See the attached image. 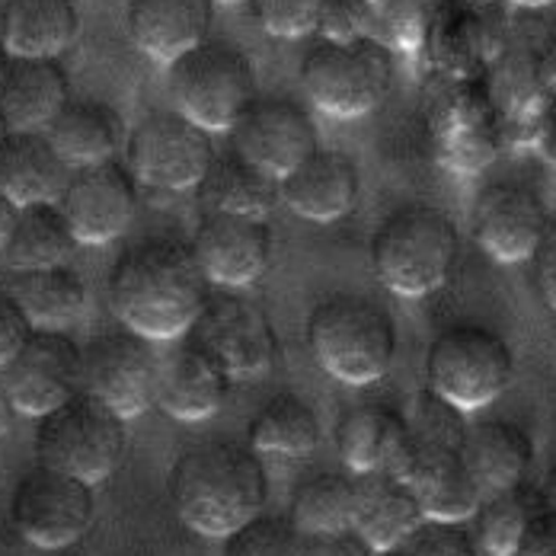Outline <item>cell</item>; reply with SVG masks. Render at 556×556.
I'll return each instance as SVG.
<instances>
[{
	"mask_svg": "<svg viewBox=\"0 0 556 556\" xmlns=\"http://www.w3.org/2000/svg\"><path fill=\"white\" fill-rule=\"evenodd\" d=\"M212 294L192 243L179 237H144L131 243L110 269L106 298L115 320L154 342L186 336Z\"/></svg>",
	"mask_w": 556,
	"mask_h": 556,
	"instance_id": "1",
	"label": "cell"
},
{
	"mask_svg": "<svg viewBox=\"0 0 556 556\" xmlns=\"http://www.w3.org/2000/svg\"><path fill=\"white\" fill-rule=\"evenodd\" d=\"M167 493L173 511L189 531L224 541L263 515L269 502V473L250 442H202L173 460Z\"/></svg>",
	"mask_w": 556,
	"mask_h": 556,
	"instance_id": "2",
	"label": "cell"
},
{
	"mask_svg": "<svg viewBox=\"0 0 556 556\" xmlns=\"http://www.w3.org/2000/svg\"><path fill=\"white\" fill-rule=\"evenodd\" d=\"M464 416L432 388L419 390L406 413V439L390 470L416 486L429 521L464 525L486 496L464 457L470 429Z\"/></svg>",
	"mask_w": 556,
	"mask_h": 556,
	"instance_id": "3",
	"label": "cell"
},
{
	"mask_svg": "<svg viewBox=\"0 0 556 556\" xmlns=\"http://www.w3.org/2000/svg\"><path fill=\"white\" fill-rule=\"evenodd\" d=\"M307 349L333 381L368 388L393 365L396 320L375 298L339 291L314 304L307 317Z\"/></svg>",
	"mask_w": 556,
	"mask_h": 556,
	"instance_id": "4",
	"label": "cell"
},
{
	"mask_svg": "<svg viewBox=\"0 0 556 556\" xmlns=\"http://www.w3.org/2000/svg\"><path fill=\"white\" fill-rule=\"evenodd\" d=\"M460 256V230L445 208L406 202L378 224L371 237V269L403 298H422L445 285Z\"/></svg>",
	"mask_w": 556,
	"mask_h": 556,
	"instance_id": "5",
	"label": "cell"
},
{
	"mask_svg": "<svg viewBox=\"0 0 556 556\" xmlns=\"http://www.w3.org/2000/svg\"><path fill=\"white\" fill-rule=\"evenodd\" d=\"M422 125L432 157L457 176L486 169L505 151L483 77L429 74L422 87Z\"/></svg>",
	"mask_w": 556,
	"mask_h": 556,
	"instance_id": "6",
	"label": "cell"
},
{
	"mask_svg": "<svg viewBox=\"0 0 556 556\" xmlns=\"http://www.w3.org/2000/svg\"><path fill=\"white\" fill-rule=\"evenodd\" d=\"M167 90L179 110L205 131H230L260 97L250 55L227 39H205L167 64Z\"/></svg>",
	"mask_w": 556,
	"mask_h": 556,
	"instance_id": "7",
	"label": "cell"
},
{
	"mask_svg": "<svg viewBox=\"0 0 556 556\" xmlns=\"http://www.w3.org/2000/svg\"><path fill=\"white\" fill-rule=\"evenodd\" d=\"M128 419L90 390H77L39 419L36 457L55 470L74 473L87 483H103L118 470L128 451Z\"/></svg>",
	"mask_w": 556,
	"mask_h": 556,
	"instance_id": "8",
	"label": "cell"
},
{
	"mask_svg": "<svg viewBox=\"0 0 556 556\" xmlns=\"http://www.w3.org/2000/svg\"><path fill=\"white\" fill-rule=\"evenodd\" d=\"M515 375L508 339L477 320H457L439 330L426 352V381L464 413H477L505 393Z\"/></svg>",
	"mask_w": 556,
	"mask_h": 556,
	"instance_id": "9",
	"label": "cell"
},
{
	"mask_svg": "<svg viewBox=\"0 0 556 556\" xmlns=\"http://www.w3.org/2000/svg\"><path fill=\"white\" fill-rule=\"evenodd\" d=\"M301 84L317 110L336 118H358L388 100L393 52L375 36L349 42L320 39L301 61Z\"/></svg>",
	"mask_w": 556,
	"mask_h": 556,
	"instance_id": "10",
	"label": "cell"
},
{
	"mask_svg": "<svg viewBox=\"0 0 556 556\" xmlns=\"http://www.w3.org/2000/svg\"><path fill=\"white\" fill-rule=\"evenodd\" d=\"M483 80L505 148H534L556 100V36L544 42H505Z\"/></svg>",
	"mask_w": 556,
	"mask_h": 556,
	"instance_id": "11",
	"label": "cell"
},
{
	"mask_svg": "<svg viewBox=\"0 0 556 556\" xmlns=\"http://www.w3.org/2000/svg\"><path fill=\"white\" fill-rule=\"evenodd\" d=\"M93 515L97 486L49 464L26 470L10 496L13 528L23 541L42 551H61L80 541L93 525Z\"/></svg>",
	"mask_w": 556,
	"mask_h": 556,
	"instance_id": "12",
	"label": "cell"
},
{
	"mask_svg": "<svg viewBox=\"0 0 556 556\" xmlns=\"http://www.w3.org/2000/svg\"><path fill=\"white\" fill-rule=\"evenodd\" d=\"M125 154L128 169L135 173L138 182L164 192L195 189L218 157L212 131H205L179 110H157L144 115L131 128Z\"/></svg>",
	"mask_w": 556,
	"mask_h": 556,
	"instance_id": "13",
	"label": "cell"
},
{
	"mask_svg": "<svg viewBox=\"0 0 556 556\" xmlns=\"http://www.w3.org/2000/svg\"><path fill=\"white\" fill-rule=\"evenodd\" d=\"M157 342L131 330L97 336L84 349V390L97 393L122 419H135L157 406Z\"/></svg>",
	"mask_w": 556,
	"mask_h": 556,
	"instance_id": "14",
	"label": "cell"
},
{
	"mask_svg": "<svg viewBox=\"0 0 556 556\" xmlns=\"http://www.w3.org/2000/svg\"><path fill=\"white\" fill-rule=\"evenodd\" d=\"M20 416L42 419L84 390V349L64 330H33L26 345L0 368Z\"/></svg>",
	"mask_w": 556,
	"mask_h": 556,
	"instance_id": "15",
	"label": "cell"
},
{
	"mask_svg": "<svg viewBox=\"0 0 556 556\" xmlns=\"http://www.w3.org/2000/svg\"><path fill=\"white\" fill-rule=\"evenodd\" d=\"M233 378H260L278 362V333L269 314L240 288H222L208 294V304L192 327Z\"/></svg>",
	"mask_w": 556,
	"mask_h": 556,
	"instance_id": "16",
	"label": "cell"
},
{
	"mask_svg": "<svg viewBox=\"0 0 556 556\" xmlns=\"http://www.w3.org/2000/svg\"><path fill=\"white\" fill-rule=\"evenodd\" d=\"M486 3L442 0L422 39V64L429 74L442 77H483L500 58L508 36L496 13Z\"/></svg>",
	"mask_w": 556,
	"mask_h": 556,
	"instance_id": "17",
	"label": "cell"
},
{
	"mask_svg": "<svg viewBox=\"0 0 556 556\" xmlns=\"http://www.w3.org/2000/svg\"><path fill=\"white\" fill-rule=\"evenodd\" d=\"M77 243L103 247L122 237L138 212V179L128 164L115 157L93 167L71 169V179L58 199Z\"/></svg>",
	"mask_w": 556,
	"mask_h": 556,
	"instance_id": "18",
	"label": "cell"
},
{
	"mask_svg": "<svg viewBox=\"0 0 556 556\" xmlns=\"http://www.w3.org/2000/svg\"><path fill=\"white\" fill-rule=\"evenodd\" d=\"M554 215L544 199L521 182H490L477 192L470 230L477 247L496 263L534 260Z\"/></svg>",
	"mask_w": 556,
	"mask_h": 556,
	"instance_id": "19",
	"label": "cell"
},
{
	"mask_svg": "<svg viewBox=\"0 0 556 556\" xmlns=\"http://www.w3.org/2000/svg\"><path fill=\"white\" fill-rule=\"evenodd\" d=\"M233 151L273 176H285L320 148L311 112L291 97H256L230 128Z\"/></svg>",
	"mask_w": 556,
	"mask_h": 556,
	"instance_id": "20",
	"label": "cell"
},
{
	"mask_svg": "<svg viewBox=\"0 0 556 556\" xmlns=\"http://www.w3.org/2000/svg\"><path fill=\"white\" fill-rule=\"evenodd\" d=\"M189 243L212 285L250 288L266 276L273 263L276 237H273L269 218L202 212Z\"/></svg>",
	"mask_w": 556,
	"mask_h": 556,
	"instance_id": "21",
	"label": "cell"
},
{
	"mask_svg": "<svg viewBox=\"0 0 556 556\" xmlns=\"http://www.w3.org/2000/svg\"><path fill=\"white\" fill-rule=\"evenodd\" d=\"M233 381L230 368L189 330L161 352L157 406L179 422H202L227 403Z\"/></svg>",
	"mask_w": 556,
	"mask_h": 556,
	"instance_id": "22",
	"label": "cell"
},
{
	"mask_svg": "<svg viewBox=\"0 0 556 556\" xmlns=\"http://www.w3.org/2000/svg\"><path fill=\"white\" fill-rule=\"evenodd\" d=\"M426 508L409 480L396 470L378 467L355 473V515L352 528L378 551L388 554L426 525Z\"/></svg>",
	"mask_w": 556,
	"mask_h": 556,
	"instance_id": "23",
	"label": "cell"
},
{
	"mask_svg": "<svg viewBox=\"0 0 556 556\" xmlns=\"http://www.w3.org/2000/svg\"><path fill=\"white\" fill-rule=\"evenodd\" d=\"M358 164L333 148H317L294 169L281 176V202L307 222H336L358 202Z\"/></svg>",
	"mask_w": 556,
	"mask_h": 556,
	"instance_id": "24",
	"label": "cell"
},
{
	"mask_svg": "<svg viewBox=\"0 0 556 556\" xmlns=\"http://www.w3.org/2000/svg\"><path fill=\"white\" fill-rule=\"evenodd\" d=\"M215 23V0H128L125 29L135 49L173 64L208 39Z\"/></svg>",
	"mask_w": 556,
	"mask_h": 556,
	"instance_id": "25",
	"label": "cell"
},
{
	"mask_svg": "<svg viewBox=\"0 0 556 556\" xmlns=\"http://www.w3.org/2000/svg\"><path fill=\"white\" fill-rule=\"evenodd\" d=\"M71 100V80L58 58H13L0 87V112L13 131H46Z\"/></svg>",
	"mask_w": 556,
	"mask_h": 556,
	"instance_id": "26",
	"label": "cell"
},
{
	"mask_svg": "<svg viewBox=\"0 0 556 556\" xmlns=\"http://www.w3.org/2000/svg\"><path fill=\"white\" fill-rule=\"evenodd\" d=\"M71 179L46 131H10L0 141V192L20 208L58 202Z\"/></svg>",
	"mask_w": 556,
	"mask_h": 556,
	"instance_id": "27",
	"label": "cell"
},
{
	"mask_svg": "<svg viewBox=\"0 0 556 556\" xmlns=\"http://www.w3.org/2000/svg\"><path fill=\"white\" fill-rule=\"evenodd\" d=\"M80 36L77 0H3L0 42L13 58H58Z\"/></svg>",
	"mask_w": 556,
	"mask_h": 556,
	"instance_id": "28",
	"label": "cell"
},
{
	"mask_svg": "<svg viewBox=\"0 0 556 556\" xmlns=\"http://www.w3.org/2000/svg\"><path fill=\"white\" fill-rule=\"evenodd\" d=\"M52 148L71 169L112 161L125 141V122L110 103L93 97H71L46 128Z\"/></svg>",
	"mask_w": 556,
	"mask_h": 556,
	"instance_id": "29",
	"label": "cell"
},
{
	"mask_svg": "<svg viewBox=\"0 0 556 556\" xmlns=\"http://www.w3.org/2000/svg\"><path fill=\"white\" fill-rule=\"evenodd\" d=\"M406 439V413L390 403H355L349 406L333 429L339 460L352 473L390 467Z\"/></svg>",
	"mask_w": 556,
	"mask_h": 556,
	"instance_id": "30",
	"label": "cell"
},
{
	"mask_svg": "<svg viewBox=\"0 0 556 556\" xmlns=\"http://www.w3.org/2000/svg\"><path fill=\"white\" fill-rule=\"evenodd\" d=\"M464 457L480 490L500 493L525 483L534 464V442L511 419H486L467 429Z\"/></svg>",
	"mask_w": 556,
	"mask_h": 556,
	"instance_id": "31",
	"label": "cell"
},
{
	"mask_svg": "<svg viewBox=\"0 0 556 556\" xmlns=\"http://www.w3.org/2000/svg\"><path fill=\"white\" fill-rule=\"evenodd\" d=\"M195 189L205 212L269 218L281 202V179L256 167L237 151L215 157V164L208 167L205 179Z\"/></svg>",
	"mask_w": 556,
	"mask_h": 556,
	"instance_id": "32",
	"label": "cell"
},
{
	"mask_svg": "<svg viewBox=\"0 0 556 556\" xmlns=\"http://www.w3.org/2000/svg\"><path fill=\"white\" fill-rule=\"evenodd\" d=\"M247 442L260 454L307 457L324 442V419L307 396L281 390L253 413L247 426Z\"/></svg>",
	"mask_w": 556,
	"mask_h": 556,
	"instance_id": "33",
	"label": "cell"
},
{
	"mask_svg": "<svg viewBox=\"0 0 556 556\" xmlns=\"http://www.w3.org/2000/svg\"><path fill=\"white\" fill-rule=\"evenodd\" d=\"M3 291L16 298L36 330H64L71 327L87 304V281L74 266H49L7 273Z\"/></svg>",
	"mask_w": 556,
	"mask_h": 556,
	"instance_id": "34",
	"label": "cell"
},
{
	"mask_svg": "<svg viewBox=\"0 0 556 556\" xmlns=\"http://www.w3.org/2000/svg\"><path fill=\"white\" fill-rule=\"evenodd\" d=\"M74 250H77V237L58 202L26 205L20 208V218L0 250V263L7 273L49 269V266H64L74 256Z\"/></svg>",
	"mask_w": 556,
	"mask_h": 556,
	"instance_id": "35",
	"label": "cell"
},
{
	"mask_svg": "<svg viewBox=\"0 0 556 556\" xmlns=\"http://www.w3.org/2000/svg\"><path fill=\"white\" fill-rule=\"evenodd\" d=\"M355 515V473L317 470L304 477L291 496V525L298 534H324L352 528Z\"/></svg>",
	"mask_w": 556,
	"mask_h": 556,
	"instance_id": "36",
	"label": "cell"
},
{
	"mask_svg": "<svg viewBox=\"0 0 556 556\" xmlns=\"http://www.w3.org/2000/svg\"><path fill=\"white\" fill-rule=\"evenodd\" d=\"M534 508L538 505H531L525 483L500 493H486L477 511L470 515V528H467L477 551L483 556H518Z\"/></svg>",
	"mask_w": 556,
	"mask_h": 556,
	"instance_id": "37",
	"label": "cell"
},
{
	"mask_svg": "<svg viewBox=\"0 0 556 556\" xmlns=\"http://www.w3.org/2000/svg\"><path fill=\"white\" fill-rule=\"evenodd\" d=\"M442 0H375L371 36L390 52H419Z\"/></svg>",
	"mask_w": 556,
	"mask_h": 556,
	"instance_id": "38",
	"label": "cell"
},
{
	"mask_svg": "<svg viewBox=\"0 0 556 556\" xmlns=\"http://www.w3.org/2000/svg\"><path fill=\"white\" fill-rule=\"evenodd\" d=\"M298 528L281 515H256L222 541V556H298Z\"/></svg>",
	"mask_w": 556,
	"mask_h": 556,
	"instance_id": "39",
	"label": "cell"
},
{
	"mask_svg": "<svg viewBox=\"0 0 556 556\" xmlns=\"http://www.w3.org/2000/svg\"><path fill=\"white\" fill-rule=\"evenodd\" d=\"M256 23L278 39H301L317 33L324 0H250Z\"/></svg>",
	"mask_w": 556,
	"mask_h": 556,
	"instance_id": "40",
	"label": "cell"
},
{
	"mask_svg": "<svg viewBox=\"0 0 556 556\" xmlns=\"http://www.w3.org/2000/svg\"><path fill=\"white\" fill-rule=\"evenodd\" d=\"M381 556H483L477 551L470 531L460 525H445V521H426L413 538L396 544L393 551Z\"/></svg>",
	"mask_w": 556,
	"mask_h": 556,
	"instance_id": "41",
	"label": "cell"
},
{
	"mask_svg": "<svg viewBox=\"0 0 556 556\" xmlns=\"http://www.w3.org/2000/svg\"><path fill=\"white\" fill-rule=\"evenodd\" d=\"M371 26H375V0H324L317 20L320 39H333V42L371 36Z\"/></svg>",
	"mask_w": 556,
	"mask_h": 556,
	"instance_id": "42",
	"label": "cell"
},
{
	"mask_svg": "<svg viewBox=\"0 0 556 556\" xmlns=\"http://www.w3.org/2000/svg\"><path fill=\"white\" fill-rule=\"evenodd\" d=\"M298 556H381L355 528L324 531V534H301Z\"/></svg>",
	"mask_w": 556,
	"mask_h": 556,
	"instance_id": "43",
	"label": "cell"
},
{
	"mask_svg": "<svg viewBox=\"0 0 556 556\" xmlns=\"http://www.w3.org/2000/svg\"><path fill=\"white\" fill-rule=\"evenodd\" d=\"M33 330L36 327L26 317V311L16 304V298L0 288V368L26 345V339L33 336Z\"/></svg>",
	"mask_w": 556,
	"mask_h": 556,
	"instance_id": "44",
	"label": "cell"
},
{
	"mask_svg": "<svg viewBox=\"0 0 556 556\" xmlns=\"http://www.w3.org/2000/svg\"><path fill=\"white\" fill-rule=\"evenodd\" d=\"M518 556H556V508L541 502L531 511Z\"/></svg>",
	"mask_w": 556,
	"mask_h": 556,
	"instance_id": "45",
	"label": "cell"
},
{
	"mask_svg": "<svg viewBox=\"0 0 556 556\" xmlns=\"http://www.w3.org/2000/svg\"><path fill=\"white\" fill-rule=\"evenodd\" d=\"M538 281H541V291L551 304V311L556 314V215L551 227H547V237L538 250Z\"/></svg>",
	"mask_w": 556,
	"mask_h": 556,
	"instance_id": "46",
	"label": "cell"
},
{
	"mask_svg": "<svg viewBox=\"0 0 556 556\" xmlns=\"http://www.w3.org/2000/svg\"><path fill=\"white\" fill-rule=\"evenodd\" d=\"M534 151H538L551 167H556V100L554 106L547 110V118H544V128H541V138H538Z\"/></svg>",
	"mask_w": 556,
	"mask_h": 556,
	"instance_id": "47",
	"label": "cell"
},
{
	"mask_svg": "<svg viewBox=\"0 0 556 556\" xmlns=\"http://www.w3.org/2000/svg\"><path fill=\"white\" fill-rule=\"evenodd\" d=\"M16 218H20V205H16L10 195L0 192V250H3V243H7V237H10Z\"/></svg>",
	"mask_w": 556,
	"mask_h": 556,
	"instance_id": "48",
	"label": "cell"
},
{
	"mask_svg": "<svg viewBox=\"0 0 556 556\" xmlns=\"http://www.w3.org/2000/svg\"><path fill=\"white\" fill-rule=\"evenodd\" d=\"M20 413H16V406H13V400H10V390H7V381H3V375H0V439L13 429V419H16Z\"/></svg>",
	"mask_w": 556,
	"mask_h": 556,
	"instance_id": "49",
	"label": "cell"
},
{
	"mask_svg": "<svg viewBox=\"0 0 556 556\" xmlns=\"http://www.w3.org/2000/svg\"><path fill=\"white\" fill-rule=\"evenodd\" d=\"M541 502L556 508V464L547 470V477H544V483H541Z\"/></svg>",
	"mask_w": 556,
	"mask_h": 556,
	"instance_id": "50",
	"label": "cell"
},
{
	"mask_svg": "<svg viewBox=\"0 0 556 556\" xmlns=\"http://www.w3.org/2000/svg\"><path fill=\"white\" fill-rule=\"evenodd\" d=\"M10 61H13V55H10L7 46L0 42V87H3V77H7V71H10Z\"/></svg>",
	"mask_w": 556,
	"mask_h": 556,
	"instance_id": "51",
	"label": "cell"
},
{
	"mask_svg": "<svg viewBox=\"0 0 556 556\" xmlns=\"http://www.w3.org/2000/svg\"><path fill=\"white\" fill-rule=\"evenodd\" d=\"M511 3H518V7H551L556 0H511Z\"/></svg>",
	"mask_w": 556,
	"mask_h": 556,
	"instance_id": "52",
	"label": "cell"
},
{
	"mask_svg": "<svg viewBox=\"0 0 556 556\" xmlns=\"http://www.w3.org/2000/svg\"><path fill=\"white\" fill-rule=\"evenodd\" d=\"M10 131H13V128H10V122L3 118V112H0V141H3V138H7Z\"/></svg>",
	"mask_w": 556,
	"mask_h": 556,
	"instance_id": "53",
	"label": "cell"
},
{
	"mask_svg": "<svg viewBox=\"0 0 556 556\" xmlns=\"http://www.w3.org/2000/svg\"><path fill=\"white\" fill-rule=\"evenodd\" d=\"M218 3H222V7H237V3H250V0H215V7H218Z\"/></svg>",
	"mask_w": 556,
	"mask_h": 556,
	"instance_id": "54",
	"label": "cell"
},
{
	"mask_svg": "<svg viewBox=\"0 0 556 556\" xmlns=\"http://www.w3.org/2000/svg\"><path fill=\"white\" fill-rule=\"evenodd\" d=\"M470 3H493V0H470Z\"/></svg>",
	"mask_w": 556,
	"mask_h": 556,
	"instance_id": "55",
	"label": "cell"
},
{
	"mask_svg": "<svg viewBox=\"0 0 556 556\" xmlns=\"http://www.w3.org/2000/svg\"><path fill=\"white\" fill-rule=\"evenodd\" d=\"M0 3H3V0H0Z\"/></svg>",
	"mask_w": 556,
	"mask_h": 556,
	"instance_id": "56",
	"label": "cell"
}]
</instances>
